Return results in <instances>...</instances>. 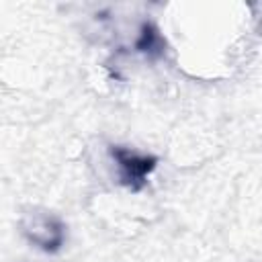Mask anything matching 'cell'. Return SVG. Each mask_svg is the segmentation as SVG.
<instances>
[{"mask_svg":"<svg viewBox=\"0 0 262 262\" xmlns=\"http://www.w3.org/2000/svg\"><path fill=\"white\" fill-rule=\"evenodd\" d=\"M25 233L29 235V239L33 244H37L39 248H45V250H51L61 242L59 225L51 217H43V215L31 217L25 223Z\"/></svg>","mask_w":262,"mask_h":262,"instance_id":"cell-1","label":"cell"}]
</instances>
